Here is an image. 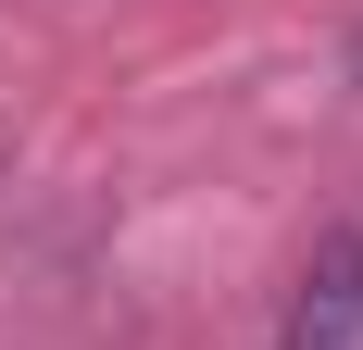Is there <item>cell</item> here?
I'll return each instance as SVG.
<instances>
[{
    "mask_svg": "<svg viewBox=\"0 0 363 350\" xmlns=\"http://www.w3.org/2000/svg\"><path fill=\"white\" fill-rule=\"evenodd\" d=\"M276 350H363V225H338L301 263L289 313H276Z\"/></svg>",
    "mask_w": 363,
    "mask_h": 350,
    "instance_id": "cell-1",
    "label": "cell"
},
{
    "mask_svg": "<svg viewBox=\"0 0 363 350\" xmlns=\"http://www.w3.org/2000/svg\"><path fill=\"white\" fill-rule=\"evenodd\" d=\"M351 75H363V38H351Z\"/></svg>",
    "mask_w": 363,
    "mask_h": 350,
    "instance_id": "cell-2",
    "label": "cell"
}]
</instances>
